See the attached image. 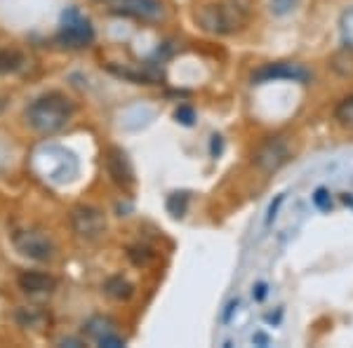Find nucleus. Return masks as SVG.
<instances>
[{
	"label": "nucleus",
	"mask_w": 353,
	"mask_h": 348,
	"mask_svg": "<svg viewBox=\"0 0 353 348\" xmlns=\"http://www.w3.org/2000/svg\"><path fill=\"white\" fill-rule=\"evenodd\" d=\"M250 14H252L250 0H217L201 5L196 10V21L203 31L212 36H233L248 26Z\"/></svg>",
	"instance_id": "f257e3e1"
},
{
	"label": "nucleus",
	"mask_w": 353,
	"mask_h": 348,
	"mask_svg": "<svg viewBox=\"0 0 353 348\" xmlns=\"http://www.w3.org/2000/svg\"><path fill=\"white\" fill-rule=\"evenodd\" d=\"M73 101L61 92H48L31 101L26 108V121L36 132L41 134H54L64 130L68 121L73 118Z\"/></svg>",
	"instance_id": "f03ea898"
},
{
	"label": "nucleus",
	"mask_w": 353,
	"mask_h": 348,
	"mask_svg": "<svg viewBox=\"0 0 353 348\" xmlns=\"http://www.w3.org/2000/svg\"><path fill=\"white\" fill-rule=\"evenodd\" d=\"M31 167L50 184H68L78 174L76 156L61 146H43L41 151H36L31 158Z\"/></svg>",
	"instance_id": "7ed1b4c3"
},
{
	"label": "nucleus",
	"mask_w": 353,
	"mask_h": 348,
	"mask_svg": "<svg viewBox=\"0 0 353 348\" xmlns=\"http://www.w3.org/2000/svg\"><path fill=\"white\" fill-rule=\"evenodd\" d=\"M294 158V146L288 136L278 134V136H269V139L261 144L252 156V165L259 170L261 174H276L281 172L285 165Z\"/></svg>",
	"instance_id": "20e7f679"
},
{
	"label": "nucleus",
	"mask_w": 353,
	"mask_h": 348,
	"mask_svg": "<svg viewBox=\"0 0 353 348\" xmlns=\"http://www.w3.org/2000/svg\"><path fill=\"white\" fill-rule=\"evenodd\" d=\"M12 243L17 252L24 254L33 261H50L54 256V243L48 233L36 231V228H24V231L12 233Z\"/></svg>",
	"instance_id": "39448f33"
},
{
	"label": "nucleus",
	"mask_w": 353,
	"mask_h": 348,
	"mask_svg": "<svg viewBox=\"0 0 353 348\" xmlns=\"http://www.w3.org/2000/svg\"><path fill=\"white\" fill-rule=\"evenodd\" d=\"M71 226L76 236L85 243H97L106 233V216L101 209L90 205H78L71 212Z\"/></svg>",
	"instance_id": "423d86ee"
},
{
	"label": "nucleus",
	"mask_w": 353,
	"mask_h": 348,
	"mask_svg": "<svg viewBox=\"0 0 353 348\" xmlns=\"http://www.w3.org/2000/svg\"><path fill=\"white\" fill-rule=\"evenodd\" d=\"M59 43L66 48H88L94 38L92 24H90L78 10H68L61 17V28H59Z\"/></svg>",
	"instance_id": "0eeeda50"
},
{
	"label": "nucleus",
	"mask_w": 353,
	"mask_h": 348,
	"mask_svg": "<svg viewBox=\"0 0 353 348\" xmlns=\"http://www.w3.org/2000/svg\"><path fill=\"white\" fill-rule=\"evenodd\" d=\"M276 81H294V83H309L311 73L301 64H290V61H278V64L261 66L252 76V83H276Z\"/></svg>",
	"instance_id": "6e6552de"
},
{
	"label": "nucleus",
	"mask_w": 353,
	"mask_h": 348,
	"mask_svg": "<svg viewBox=\"0 0 353 348\" xmlns=\"http://www.w3.org/2000/svg\"><path fill=\"white\" fill-rule=\"evenodd\" d=\"M106 163V172L113 179V184H118L121 188H132L134 186V172H132V165L128 161V153L123 148L111 146L104 156Z\"/></svg>",
	"instance_id": "1a4fd4ad"
},
{
	"label": "nucleus",
	"mask_w": 353,
	"mask_h": 348,
	"mask_svg": "<svg viewBox=\"0 0 353 348\" xmlns=\"http://www.w3.org/2000/svg\"><path fill=\"white\" fill-rule=\"evenodd\" d=\"M17 285H19L21 292L28 296H48L54 292L57 280L50 273H43V271H24L17 278Z\"/></svg>",
	"instance_id": "9d476101"
},
{
	"label": "nucleus",
	"mask_w": 353,
	"mask_h": 348,
	"mask_svg": "<svg viewBox=\"0 0 353 348\" xmlns=\"http://www.w3.org/2000/svg\"><path fill=\"white\" fill-rule=\"evenodd\" d=\"M118 12L141 21H156L163 17V5L158 0H121Z\"/></svg>",
	"instance_id": "9b49d317"
},
{
	"label": "nucleus",
	"mask_w": 353,
	"mask_h": 348,
	"mask_svg": "<svg viewBox=\"0 0 353 348\" xmlns=\"http://www.w3.org/2000/svg\"><path fill=\"white\" fill-rule=\"evenodd\" d=\"M14 318H17V323H19L24 329H43L45 325H48V320H50L48 313H45L43 308H38V306H21V308H17Z\"/></svg>",
	"instance_id": "f8f14e48"
},
{
	"label": "nucleus",
	"mask_w": 353,
	"mask_h": 348,
	"mask_svg": "<svg viewBox=\"0 0 353 348\" xmlns=\"http://www.w3.org/2000/svg\"><path fill=\"white\" fill-rule=\"evenodd\" d=\"M104 294L111 296L113 301H128V299H132L134 287L128 280H125L123 276H113L104 285Z\"/></svg>",
	"instance_id": "ddd939ff"
},
{
	"label": "nucleus",
	"mask_w": 353,
	"mask_h": 348,
	"mask_svg": "<svg viewBox=\"0 0 353 348\" xmlns=\"http://www.w3.org/2000/svg\"><path fill=\"white\" fill-rule=\"evenodd\" d=\"M113 332H116L113 323L109 320V318H101V316L92 318V320H88V325H85V334L92 336L94 341L104 339V336H109V334H113Z\"/></svg>",
	"instance_id": "4468645a"
},
{
	"label": "nucleus",
	"mask_w": 353,
	"mask_h": 348,
	"mask_svg": "<svg viewBox=\"0 0 353 348\" xmlns=\"http://www.w3.org/2000/svg\"><path fill=\"white\" fill-rule=\"evenodd\" d=\"M24 64V54L17 50H0V73H14Z\"/></svg>",
	"instance_id": "2eb2a0df"
},
{
	"label": "nucleus",
	"mask_w": 353,
	"mask_h": 348,
	"mask_svg": "<svg viewBox=\"0 0 353 348\" xmlns=\"http://www.w3.org/2000/svg\"><path fill=\"white\" fill-rule=\"evenodd\" d=\"M334 121L344 130H353V94L337 104V108H334Z\"/></svg>",
	"instance_id": "dca6fc26"
},
{
	"label": "nucleus",
	"mask_w": 353,
	"mask_h": 348,
	"mask_svg": "<svg viewBox=\"0 0 353 348\" xmlns=\"http://www.w3.org/2000/svg\"><path fill=\"white\" fill-rule=\"evenodd\" d=\"M339 31H341V38H344V43L349 45V48H353V8H349L344 14H341Z\"/></svg>",
	"instance_id": "f3484780"
},
{
	"label": "nucleus",
	"mask_w": 353,
	"mask_h": 348,
	"mask_svg": "<svg viewBox=\"0 0 353 348\" xmlns=\"http://www.w3.org/2000/svg\"><path fill=\"white\" fill-rule=\"evenodd\" d=\"M128 256L132 259V264H137V266H149L151 261L156 259V254H153L149 247H130Z\"/></svg>",
	"instance_id": "a211bd4d"
},
{
	"label": "nucleus",
	"mask_w": 353,
	"mask_h": 348,
	"mask_svg": "<svg viewBox=\"0 0 353 348\" xmlns=\"http://www.w3.org/2000/svg\"><path fill=\"white\" fill-rule=\"evenodd\" d=\"M299 0H271V12L278 17H285L297 8Z\"/></svg>",
	"instance_id": "6ab92c4d"
},
{
	"label": "nucleus",
	"mask_w": 353,
	"mask_h": 348,
	"mask_svg": "<svg viewBox=\"0 0 353 348\" xmlns=\"http://www.w3.org/2000/svg\"><path fill=\"white\" fill-rule=\"evenodd\" d=\"M168 209L174 216L184 214V209H186V196H184V193H172V196H170V201H168Z\"/></svg>",
	"instance_id": "aec40b11"
},
{
	"label": "nucleus",
	"mask_w": 353,
	"mask_h": 348,
	"mask_svg": "<svg viewBox=\"0 0 353 348\" xmlns=\"http://www.w3.org/2000/svg\"><path fill=\"white\" fill-rule=\"evenodd\" d=\"M174 118H176V121H179L181 125H193V121H196V116H193V108H189V106L176 108Z\"/></svg>",
	"instance_id": "412c9836"
},
{
	"label": "nucleus",
	"mask_w": 353,
	"mask_h": 348,
	"mask_svg": "<svg viewBox=\"0 0 353 348\" xmlns=\"http://www.w3.org/2000/svg\"><path fill=\"white\" fill-rule=\"evenodd\" d=\"M97 344H99V346H106V348H121V346H125V341H123L116 332H113V334H109V336H104V339H99Z\"/></svg>",
	"instance_id": "4be33fe9"
},
{
	"label": "nucleus",
	"mask_w": 353,
	"mask_h": 348,
	"mask_svg": "<svg viewBox=\"0 0 353 348\" xmlns=\"http://www.w3.org/2000/svg\"><path fill=\"white\" fill-rule=\"evenodd\" d=\"M327 198H330V196H327L325 188H318V191H316V198H313V201H316V205H318L321 209H327L330 205H332V203L327 201Z\"/></svg>",
	"instance_id": "5701e85b"
},
{
	"label": "nucleus",
	"mask_w": 353,
	"mask_h": 348,
	"mask_svg": "<svg viewBox=\"0 0 353 348\" xmlns=\"http://www.w3.org/2000/svg\"><path fill=\"white\" fill-rule=\"evenodd\" d=\"M285 201V196H278L276 198V203H271V207H269V214H266V226L271 224L273 219H276V212H278V207H281V203Z\"/></svg>",
	"instance_id": "b1692460"
},
{
	"label": "nucleus",
	"mask_w": 353,
	"mask_h": 348,
	"mask_svg": "<svg viewBox=\"0 0 353 348\" xmlns=\"http://www.w3.org/2000/svg\"><path fill=\"white\" fill-rule=\"evenodd\" d=\"M236 308H238V299H236V301H231V304L226 306V313H224V318H221V320L229 323V320H231V313L236 311Z\"/></svg>",
	"instance_id": "393cba45"
},
{
	"label": "nucleus",
	"mask_w": 353,
	"mask_h": 348,
	"mask_svg": "<svg viewBox=\"0 0 353 348\" xmlns=\"http://www.w3.org/2000/svg\"><path fill=\"white\" fill-rule=\"evenodd\" d=\"M252 294L257 296V299H264V296H266V285L264 283L257 285V292H252Z\"/></svg>",
	"instance_id": "a878e982"
},
{
	"label": "nucleus",
	"mask_w": 353,
	"mask_h": 348,
	"mask_svg": "<svg viewBox=\"0 0 353 348\" xmlns=\"http://www.w3.org/2000/svg\"><path fill=\"white\" fill-rule=\"evenodd\" d=\"M61 346H81V341H76V339H64V341H61Z\"/></svg>",
	"instance_id": "bb28decb"
}]
</instances>
